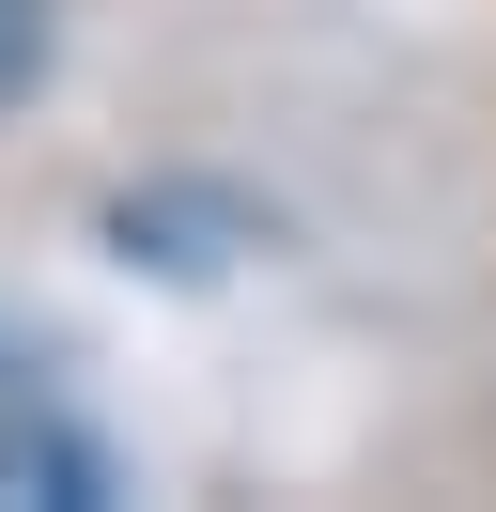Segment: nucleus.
<instances>
[{
	"label": "nucleus",
	"instance_id": "1",
	"mask_svg": "<svg viewBox=\"0 0 496 512\" xmlns=\"http://www.w3.org/2000/svg\"><path fill=\"white\" fill-rule=\"evenodd\" d=\"M0 497H47V512H93V497H124V466L78 435V419H47V404H0Z\"/></svg>",
	"mask_w": 496,
	"mask_h": 512
},
{
	"label": "nucleus",
	"instance_id": "2",
	"mask_svg": "<svg viewBox=\"0 0 496 512\" xmlns=\"http://www.w3.org/2000/svg\"><path fill=\"white\" fill-rule=\"evenodd\" d=\"M47 47H62V0H0V109L47 78Z\"/></svg>",
	"mask_w": 496,
	"mask_h": 512
}]
</instances>
